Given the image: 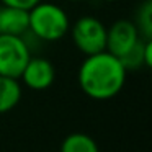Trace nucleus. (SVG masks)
<instances>
[{
    "label": "nucleus",
    "mask_w": 152,
    "mask_h": 152,
    "mask_svg": "<svg viewBox=\"0 0 152 152\" xmlns=\"http://www.w3.org/2000/svg\"><path fill=\"white\" fill-rule=\"evenodd\" d=\"M128 70L108 51L85 56L79 69V85L93 100H110L123 90Z\"/></svg>",
    "instance_id": "f257e3e1"
},
{
    "label": "nucleus",
    "mask_w": 152,
    "mask_h": 152,
    "mask_svg": "<svg viewBox=\"0 0 152 152\" xmlns=\"http://www.w3.org/2000/svg\"><path fill=\"white\" fill-rule=\"evenodd\" d=\"M70 30V20L62 7L51 2L36 4L28 10V31L38 39L54 43L64 38Z\"/></svg>",
    "instance_id": "f03ea898"
},
{
    "label": "nucleus",
    "mask_w": 152,
    "mask_h": 152,
    "mask_svg": "<svg viewBox=\"0 0 152 152\" xmlns=\"http://www.w3.org/2000/svg\"><path fill=\"white\" fill-rule=\"evenodd\" d=\"M69 31L77 49L85 56L106 49V26L96 17H80Z\"/></svg>",
    "instance_id": "7ed1b4c3"
},
{
    "label": "nucleus",
    "mask_w": 152,
    "mask_h": 152,
    "mask_svg": "<svg viewBox=\"0 0 152 152\" xmlns=\"http://www.w3.org/2000/svg\"><path fill=\"white\" fill-rule=\"evenodd\" d=\"M30 57L31 51L23 36L0 34V75L20 79Z\"/></svg>",
    "instance_id": "20e7f679"
},
{
    "label": "nucleus",
    "mask_w": 152,
    "mask_h": 152,
    "mask_svg": "<svg viewBox=\"0 0 152 152\" xmlns=\"http://www.w3.org/2000/svg\"><path fill=\"white\" fill-rule=\"evenodd\" d=\"M141 41L137 28L129 20H118L106 28V49L113 56L121 57Z\"/></svg>",
    "instance_id": "39448f33"
},
{
    "label": "nucleus",
    "mask_w": 152,
    "mask_h": 152,
    "mask_svg": "<svg viewBox=\"0 0 152 152\" xmlns=\"http://www.w3.org/2000/svg\"><path fill=\"white\" fill-rule=\"evenodd\" d=\"M56 70L54 66L44 57H30L20 79L31 90H46L53 85Z\"/></svg>",
    "instance_id": "423d86ee"
},
{
    "label": "nucleus",
    "mask_w": 152,
    "mask_h": 152,
    "mask_svg": "<svg viewBox=\"0 0 152 152\" xmlns=\"http://www.w3.org/2000/svg\"><path fill=\"white\" fill-rule=\"evenodd\" d=\"M28 31V12L21 8L2 5L0 7V34L23 36Z\"/></svg>",
    "instance_id": "0eeeda50"
},
{
    "label": "nucleus",
    "mask_w": 152,
    "mask_h": 152,
    "mask_svg": "<svg viewBox=\"0 0 152 152\" xmlns=\"http://www.w3.org/2000/svg\"><path fill=\"white\" fill-rule=\"evenodd\" d=\"M21 85L18 79L0 75V115L8 113L20 103Z\"/></svg>",
    "instance_id": "6e6552de"
},
{
    "label": "nucleus",
    "mask_w": 152,
    "mask_h": 152,
    "mask_svg": "<svg viewBox=\"0 0 152 152\" xmlns=\"http://www.w3.org/2000/svg\"><path fill=\"white\" fill-rule=\"evenodd\" d=\"M61 152H100L96 142L83 132L69 134L61 144Z\"/></svg>",
    "instance_id": "1a4fd4ad"
},
{
    "label": "nucleus",
    "mask_w": 152,
    "mask_h": 152,
    "mask_svg": "<svg viewBox=\"0 0 152 152\" xmlns=\"http://www.w3.org/2000/svg\"><path fill=\"white\" fill-rule=\"evenodd\" d=\"M136 28L145 39H152V0H145L137 10Z\"/></svg>",
    "instance_id": "9d476101"
},
{
    "label": "nucleus",
    "mask_w": 152,
    "mask_h": 152,
    "mask_svg": "<svg viewBox=\"0 0 152 152\" xmlns=\"http://www.w3.org/2000/svg\"><path fill=\"white\" fill-rule=\"evenodd\" d=\"M2 5H8V7H15V8H21V10H30L33 8L36 4H39L41 0H0Z\"/></svg>",
    "instance_id": "9b49d317"
},
{
    "label": "nucleus",
    "mask_w": 152,
    "mask_h": 152,
    "mask_svg": "<svg viewBox=\"0 0 152 152\" xmlns=\"http://www.w3.org/2000/svg\"><path fill=\"white\" fill-rule=\"evenodd\" d=\"M67 2H80V0H67Z\"/></svg>",
    "instance_id": "f8f14e48"
},
{
    "label": "nucleus",
    "mask_w": 152,
    "mask_h": 152,
    "mask_svg": "<svg viewBox=\"0 0 152 152\" xmlns=\"http://www.w3.org/2000/svg\"><path fill=\"white\" fill-rule=\"evenodd\" d=\"M103 2H116V0H103Z\"/></svg>",
    "instance_id": "ddd939ff"
}]
</instances>
